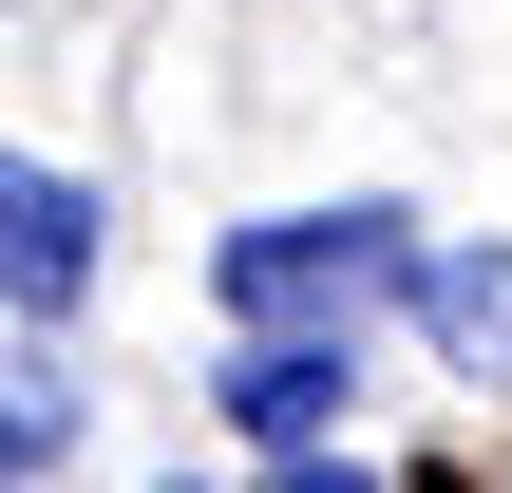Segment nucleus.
<instances>
[{"label": "nucleus", "mask_w": 512, "mask_h": 493, "mask_svg": "<svg viewBox=\"0 0 512 493\" xmlns=\"http://www.w3.org/2000/svg\"><path fill=\"white\" fill-rule=\"evenodd\" d=\"M418 209L399 190H342V209H247L209 247V323L228 342H380V304H418Z\"/></svg>", "instance_id": "f257e3e1"}, {"label": "nucleus", "mask_w": 512, "mask_h": 493, "mask_svg": "<svg viewBox=\"0 0 512 493\" xmlns=\"http://www.w3.org/2000/svg\"><path fill=\"white\" fill-rule=\"evenodd\" d=\"M95 266H114V209H95V171H38V152H0V304H19V342H57V323L95 304Z\"/></svg>", "instance_id": "f03ea898"}, {"label": "nucleus", "mask_w": 512, "mask_h": 493, "mask_svg": "<svg viewBox=\"0 0 512 493\" xmlns=\"http://www.w3.org/2000/svg\"><path fill=\"white\" fill-rule=\"evenodd\" d=\"M209 418H228L247 456H342V418H361V342H228V361H209Z\"/></svg>", "instance_id": "7ed1b4c3"}, {"label": "nucleus", "mask_w": 512, "mask_h": 493, "mask_svg": "<svg viewBox=\"0 0 512 493\" xmlns=\"http://www.w3.org/2000/svg\"><path fill=\"white\" fill-rule=\"evenodd\" d=\"M418 323H437V361H456V380H512V228L418 247Z\"/></svg>", "instance_id": "20e7f679"}, {"label": "nucleus", "mask_w": 512, "mask_h": 493, "mask_svg": "<svg viewBox=\"0 0 512 493\" xmlns=\"http://www.w3.org/2000/svg\"><path fill=\"white\" fill-rule=\"evenodd\" d=\"M57 456H76V361L19 342V361H0V475H57Z\"/></svg>", "instance_id": "39448f33"}, {"label": "nucleus", "mask_w": 512, "mask_h": 493, "mask_svg": "<svg viewBox=\"0 0 512 493\" xmlns=\"http://www.w3.org/2000/svg\"><path fill=\"white\" fill-rule=\"evenodd\" d=\"M266 493H399V475H361V456H266Z\"/></svg>", "instance_id": "423d86ee"}, {"label": "nucleus", "mask_w": 512, "mask_h": 493, "mask_svg": "<svg viewBox=\"0 0 512 493\" xmlns=\"http://www.w3.org/2000/svg\"><path fill=\"white\" fill-rule=\"evenodd\" d=\"M152 493H190V475H152Z\"/></svg>", "instance_id": "0eeeda50"}]
</instances>
